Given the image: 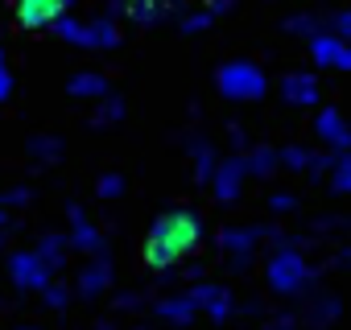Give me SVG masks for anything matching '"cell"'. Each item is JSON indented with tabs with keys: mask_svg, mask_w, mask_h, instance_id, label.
Returning <instances> with one entry per match:
<instances>
[{
	"mask_svg": "<svg viewBox=\"0 0 351 330\" xmlns=\"http://www.w3.org/2000/svg\"><path fill=\"white\" fill-rule=\"evenodd\" d=\"M108 17H116V21H136V25H161V21H169L173 13L161 9V5H124V9H112Z\"/></svg>",
	"mask_w": 351,
	"mask_h": 330,
	"instance_id": "18",
	"label": "cell"
},
{
	"mask_svg": "<svg viewBox=\"0 0 351 330\" xmlns=\"http://www.w3.org/2000/svg\"><path fill=\"white\" fill-rule=\"evenodd\" d=\"M215 87H219V95L232 99V103H256V99H265L269 79H265V71H261L256 62L232 58V62H223V66L215 71Z\"/></svg>",
	"mask_w": 351,
	"mask_h": 330,
	"instance_id": "4",
	"label": "cell"
},
{
	"mask_svg": "<svg viewBox=\"0 0 351 330\" xmlns=\"http://www.w3.org/2000/svg\"><path fill=\"white\" fill-rule=\"evenodd\" d=\"M310 58L326 71H351V46L330 38V34H314L310 38Z\"/></svg>",
	"mask_w": 351,
	"mask_h": 330,
	"instance_id": "13",
	"label": "cell"
},
{
	"mask_svg": "<svg viewBox=\"0 0 351 330\" xmlns=\"http://www.w3.org/2000/svg\"><path fill=\"white\" fill-rule=\"evenodd\" d=\"M0 71H9V62H5V50H0Z\"/></svg>",
	"mask_w": 351,
	"mask_h": 330,
	"instance_id": "33",
	"label": "cell"
},
{
	"mask_svg": "<svg viewBox=\"0 0 351 330\" xmlns=\"http://www.w3.org/2000/svg\"><path fill=\"white\" fill-rule=\"evenodd\" d=\"M203 240V223L195 211L186 207H173L165 215L153 219L149 227V240H145V264L149 268H169V264H178L182 256H191Z\"/></svg>",
	"mask_w": 351,
	"mask_h": 330,
	"instance_id": "1",
	"label": "cell"
},
{
	"mask_svg": "<svg viewBox=\"0 0 351 330\" xmlns=\"http://www.w3.org/2000/svg\"><path fill=\"white\" fill-rule=\"evenodd\" d=\"M120 116H124V103L108 95V99H99V107H95V116H91V120H95V124L104 128V124H116Z\"/></svg>",
	"mask_w": 351,
	"mask_h": 330,
	"instance_id": "27",
	"label": "cell"
},
{
	"mask_svg": "<svg viewBox=\"0 0 351 330\" xmlns=\"http://www.w3.org/2000/svg\"><path fill=\"white\" fill-rule=\"evenodd\" d=\"M285 34L314 38V34H322V17H314V13H298V17H289V21H285Z\"/></svg>",
	"mask_w": 351,
	"mask_h": 330,
	"instance_id": "25",
	"label": "cell"
},
{
	"mask_svg": "<svg viewBox=\"0 0 351 330\" xmlns=\"http://www.w3.org/2000/svg\"><path fill=\"white\" fill-rule=\"evenodd\" d=\"M5 223H9V211H0V236H5Z\"/></svg>",
	"mask_w": 351,
	"mask_h": 330,
	"instance_id": "32",
	"label": "cell"
},
{
	"mask_svg": "<svg viewBox=\"0 0 351 330\" xmlns=\"http://www.w3.org/2000/svg\"><path fill=\"white\" fill-rule=\"evenodd\" d=\"M71 95L75 99H108L112 95V83H108V75H99V71H79V75H71Z\"/></svg>",
	"mask_w": 351,
	"mask_h": 330,
	"instance_id": "15",
	"label": "cell"
},
{
	"mask_svg": "<svg viewBox=\"0 0 351 330\" xmlns=\"http://www.w3.org/2000/svg\"><path fill=\"white\" fill-rule=\"evenodd\" d=\"M244 182H248V174H244V153L223 157V161L215 165V174H211V190H215L219 203H236L240 190H244Z\"/></svg>",
	"mask_w": 351,
	"mask_h": 330,
	"instance_id": "8",
	"label": "cell"
},
{
	"mask_svg": "<svg viewBox=\"0 0 351 330\" xmlns=\"http://www.w3.org/2000/svg\"><path fill=\"white\" fill-rule=\"evenodd\" d=\"M186 153H191V161H195V178H199V182H211L215 165H219L215 149H211V144H207L203 136H195V140H186Z\"/></svg>",
	"mask_w": 351,
	"mask_h": 330,
	"instance_id": "20",
	"label": "cell"
},
{
	"mask_svg": "<svg viewBox=\"0 0 351 330\" xmlns=\"http://www.w3.org/2000/svg\"><path fill=\"white\" fill-rule=\"evenodd\" d=\"M54 34L62 38V42H71V46H87V50H116L120 42H124V25L116 21V17H108V13H99V17H62L58 25H54Z\"/></svg>",
	"mask_w": 351,
	"mask_h": 330,
	"instance_id": "2",
	"label": "cell"
},
{
	"mask_svg": "<svg viewBox=\"0 0 351 330\" xmlns=\"http://www.w3.org/2000/svg\"><path fill=\"white\" fill-rule=\"evenodd\" d=\"M310 161H314V153L302 149V144H285V149H277V165H285V170H293V174L310 170Z\"/></svg>",
	"mask_w": 351,
	"mask_h": 330,
	"instance_id": "23",
	"label": "cell"
},
{
	"mask_svg": "<svg viewBox=\"0 0 351 330\" xmlns=\"http://www.w3.org/2000/svg\"><path fill=\"white\" fill-rule=\"evenodd\" d=\"M42 305H46V309H66V305H71V289L58 285V281H50V285L42 289Z\"/></svg>",
	"mask_w": 351,
	"mask_h": 330,
	"instance_id": "26",
	"label": "cell"
},
{
	"mask_svg": "<svg viewBox=\"0 0 351 330\" xmlns=\"http://www.w3.org/2000/svg\"><path fill=\"white\" fill-rule=\"evenodd\" d=\"M326 178H330V190H335V194H347V190H351V157H347V153H330Z\"/></svg>",
	"mask_w": 351,
	"mask_h": 330,
	"instance_id": "21",
	"label": "cell"
},
{
	"mask_svg": "<svg viewBox=\"0 0 351 330\" xmlns=\"http://www.w3.org/2000/svg\"><path fill=\"white\" fill-rule=\"evenodd\" d=\"M310 264H306V256H302V248L298 244H277L273 252H269V260H265V281H269V289L277 293V297H293V293H302L306 285H310Z\"/></svg>",
	"mask_w": 351,
	"mask_h": 330,
	"instance_id": "3",
	"label": "cell"
},
{
	"mask_svg": "<svg viewBox=\"0 0 351 330\" xmlns=\"http://www.w3.org/2000/svg\"><path fill=\"white\" fill-rule=\"evenodd\" d=\"M13 330H38V326H13Z\"/></svg>",
	"mask_w": 351,
	"mask_h": 330,
	"instance_id": "34",
	"label": "cell"
},
{
	"mask_svg": "<svg viewBox=\"0 0 351 330\" xmlns=\"http://www.w3.org/2000/svg\"><path fill=\"white\" fill-rule=\"evenodd\" d=\"M0 252H5V236H0Z\"/></svg>",
	"mask_w": 351,
	"mask_h": 330,
	"instance_id": "35",
	"label": "cell"
},
{
	"mask_svg": "<svg viewBox=\"0 0 351 330\" xmlns=\"http://www.w3.org/2000/svg\"><path fill=\"white\" fill-rule=\"evenodd\" d=\"M66 219H71V236H62L66 248H79V252H87V256H104V236H99V227L83 215V207H66Z\"/></svg>",
	"mask_w": 351,
	"mask_h": 330,
	"instance_id": "12",
	"label": "cell"
},
{
	"mask_svg": "<svg viewBox=\"0 0 351 330\" xmlns=\"http://www.w3.org/2000/svg\"><path fill=\"white\" fill-rule=\"evenodd\" d=\"M223 13H232L228 0H215V5H207V9L178 13V34H207V29H211V21H215V17H223Z\"/></svg>",
	"mask_w": 351,
	"mask_h": 330,
	"instance_id": "16",
	"label": "cell"
},
{
	"mask_svg": "<svg viewBox=\"0 0 351 330\" xmlns=\"http://www.w3.org/2000/svg\"><path fill=\"white\" fill-rule=\"evenodd\" d=\"M153 314L165 318V322H191V318H199V314H195V301H191L186 289H182V293H173V297H161V301L153 305Z\"/></svg>",
	"mask_w": 351,
	"mask_h": 330,
	"instance_id": "17",
	"label": "cell"
},
{
	"mask_svg": "<svg viewBox=\"0 0 351 330\" xmlns=\"http://www.w3.org/2000/svg\"><path fill=\"white\" fill-rule=\"evenodd\" d=\"M13 17H17L21 29L42 34V29H54L66 17V5H62V0H21V5L13 9Z\"/></svg>",
	"mask_w": 351,
	"mask_h": 330,
	"instance_id": "6",
	"label": "cell"
},
{
	"mask_svg": "<svg viewBox=\"0 0 351 330\" xmlns=\"http://www.w3.org/2000/svg\"><path fill=\"white\" fill-rule=\"evenodd\" d=\"M265 236H269V227H228V231L219 236V252H223L236 268H244V264L252 260V252L261 248Z\"/></svg>",
	"mask_w": 351,
	"mask_h": 330,
	"instance_id": "7",
	"label": "cell"
},
{
	"mask_svg": "<svg viewBox=\"0 0 351 330\" xmlns=\"http://www.w3.org/2000/svg\"><path fill=\"white\" fill-rule=\"evenodd\" d=\"M277 170H281V165H277V149L273 144H256L252 153H244V174L248 178H269Z\"/></svg>",
	"mask_w": 351,
	"mask_h": 330,
	"instance_id": "19",
	"label": "cell"
},
{
	"mask_svg": "<svg viewBox=\"0 0 351 330\" xmlns=\"http://www.w3.org/2000/svg\"><path fill=\"white\" fill-rule=\"evenodd\" d=\"M95 190H99V199H120V194H124V178H120V174H104Z\"/></svg>",
	"mask_w": 351,
	"mask_h": 330,
	"instance_id": "28",
	"label": "cell"
},
{
	"mask_svg": "<svg viewBox=\"0 0 351 330\" xmlns=\"http://www.w3.org/2000/svg\"><path fill=\"white\" fill-rule=\"evenodd\" d=\"M186 293H191V301H195V314H207L211 322H223V318L232 314V293H228V285H219V281H199V285H191Z\"/></svg>",
	"mask_w": 351,
	"mask_h": 330,
	"instance_id": "10",
	"label": "cell"
},
{
	"mask_svg": "<svg viewBox=\"0 0 351 330\" xmlns=\"http://www.w3.org/2000/svg\"><path fill=\"white\" fill-rule=\"evenodd\" d=\"M277 91H281V99L293 103V107H318V99H322L318 75H310V71H285L281 83H277Z\"/></svg>",
	"mask_w": 351,
	"mask_h": 330,
	"instance_id": "9",
	"label": "cell"
},
{
	"mask_svg": "<svg viewBox=\"0 0 351 330\" xmlns=\"http://www.w3.org/2000/svg\"><path fill=\"white\" fill-rule=\"evenodd\" d=\"M25 203H29V190H25V186L0 190V211H9V207H25Z\"/></svg>",
	"mask_w": 351,
	"mask_h": 330,
	"instance_id": "29",
	"label": "cell"
},
{
	"mask_svg": "<svg viewBox=\"0 0 351 330\" xmlns=\"http://www.w3.org/2000/svg\"><path fill=\"white\" fill-rule=\"evenodd\" d=\"M9 95H13V75H9V71H0V103H5Z\"/></svg>",
	"mask_w": 351,
	"mask_h": 330,
	"instance_id": "31",
	"label": "cell"
},
{
	"mask_svg": "<svg viewBox=\"0 0 351 330\" xmlns=\"http://www.w3.org/2000/svg\"><path fill=\"white\" fill-rule=\"evenodd\" d=\"M5 277L17 285V289H29V293H42L50 281H54V268L34 252V248H25V252H9V264H5Z\"/></svg>",
	"mask_w": 351,
	"mask_h": 330,
	"instance_id": "5",
	"label": "cell"
},
{
	"mask_svg": "<svg viewBox=\"0 0 351 330\" xmlns=\"http://www.w3.org/2000/svg\"><path fill=\"white\" fill-rule=\"evenodd\" d=\"M108 285H112L108 256H91V264H83L79 277H75V293L79 297H99V293H108Z\"/></svg>",
	"mask_w": 351,
	"mask_h": 330,
	"instance_id": "14",
	"label": "cell"
},
{
	"mask_svg": "<svg viewBox=\"0 0 351 330\" xmlns=\"http://www.w3.org/2000/svg\"><path fill=\"white\" fill-rule=\"evenodd\" d=\"M269 207H273V211H293V207H298V199H293L289 190H277V194L269 199Z\"/></svg>",
	"mask_w": 351,
	"mask_h": 330,
	"instance_id": "30",
	"label": "cell"
},
{
	"mask_svg": "<svg viewBox=\"0 0 351 330\" xmlns=\"http://www.w3.org/2000/svg\"><path fill=\"white\" fill-rule=\"evenodd\" d=\"M25 149H29L34 161H58V157H62V140H58V136H29Z\"/></svg>",
	"mask_w": 351,
	"mask_h": 330,
	"instance_id": "24",
	"label": "cell"
},
{
	"mask_svg": "<svg viewBox=\"0 0 351 330\" xmlns=\"http://www.w3.org/2000/svg\"><path fill=\"white\" fill-rule=\"evenodd\" d=\"M314 132H318V140L326 144V153H347V149H351V128H347V120H343L339 107H318Z\"/></svg>",
	"mask_w": 351,
	"mask_h": 330,
	"instance_id": "11",
	"label": "cell"
},
{
	"mask_svg": "<svg viewBox=\"0 0 351 330\" xmlns=\"http://www.w3.org/2000/svg\"><path fill=\"white\" fill-rule=\"evenodd\" d=\"M34 252H38V256L58 272V268H62V256H66V240H62V236H54V231H46V236L38 240V248H34Z\"/></svg>",
	"mask_w": 351,
	"mask_h": 330,
	"instance_id": "22",
	"label": "cell"
}]
</instances>
